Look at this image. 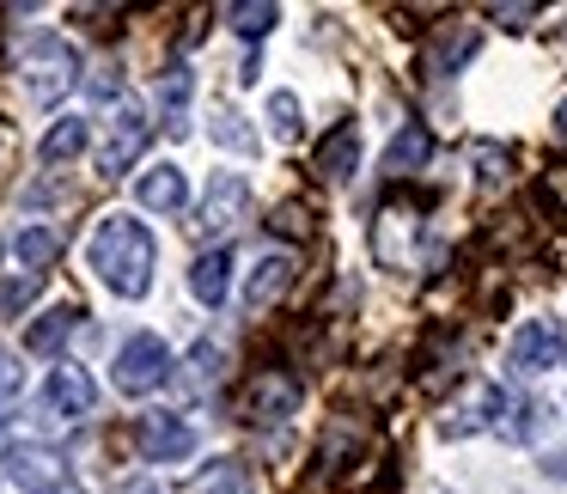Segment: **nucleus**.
I'll return each mask as SVG.
<instances>
[{
  "label": "nucleus",
  "instance_id": "1",
  "mask_svg": "<svg viewBox=\"0 0 567 494\" xmlns=\"http://www.w3.org/2000/svg\"><path fill=\"white\" fill-rule=\"evenodd\" d=\"M86 263L116 299H141L153 287V233L128 214H104L86 245Z\"/></svg>",
  "mask_w": 567,
  "mask_h": 494
},
{
  "label": "nucleus",
  "instance_id": "2",
  "mask_svg": "<svg viewBox=\"0 0 567 494\" xmlns=\"http://www.w3.org/2000/svg\"><path fill=\"white\" fill-rule=\"evenodd\" d=\"M299 379L287 367H262L245 379V391H238V421H250V428H281L287 415L299 409Z\"/></svg>",
  "mask_w": 567,
  "mask_h": 494
},
{
  "label": "nucleus",
  "instance_id": "3",
  "mask_svg": "<svg viewBox=\"0 0 567 494\" xmlns=\"http://www.w3.org/2000/svg\"><path fill=\"white\" fill-rule=\"evenodd\" d=\"M74 74H80L74 43H68V38H31V50H25V86H31V99L55 104L68 86H74Z\"/></svg>",
  "mask_w": 567,
  "mask_h": 494
},
{
  "label": "nucleus",
  "instance_id": "4",
  "mask_svg": "<svg viewBox=\"0 0 567 494\" xmlns=\"http://www.w3.org/2000/svg\"><path fill=\"white\" fill-rule=\"evenodd\" d=\"M172 379V348L159 336H128L123 354H116V391L123 397H147Z\"/></svg>",
  "mask_w": 567,
  "mask_h": 494
},
{
  "label": "nucleus",
  "instance_id": "5",
  "mask_svg": "<svg viewBox=\"0 0 567 494\" xmlns=\"http://www.w3.org/2000/svg\"><path fill=\"white\" fill-rule=\"evenodd\" d=\"M245 202H250L245 177H238V172H214V177H208V189H202V202H196V220H189V233H196V238H220V233H233L238 214H245Z\"/></svg>",
  "mask_w": 567,
  "mask_h": 494
},
{
  "label": "nucleus",
  "instance_id": "6",
  "mask_svg": "<svg viewBox=\"0 0 567 494\" xmlns=\"http://www.w3.org/2000/svg\"><path fill=\"white\" fill-rule=\"evenodd\" d=\"M135 445H141L147 464H177V457H189V445H196V428H189L177 409H141Z\"/></svg>",
  "mask_w": 567,
  "mask_h": 494
},
{
  "label": "nucleus",
  "instance_id": "7",
  "mask_svg": "<svg viewBox=\"0 0 567 494\" xmlns=\"http://www.w3.org/2000/svg\"><path fill=\"white\" fill-rule=\"evenodd\" d=\"M147 141H153L147 116H141V111H116L111 135L99 141V177H128L141 165V153H147Z\"/></svg>",
  "mask_w": 567,
  "mask_h": 494
},
{
  "label": "nucleus",
  "instance_id": "8",
  "mask_svg": "<svg viewBox=\"0 0 567 494\" xmlns=\"http://www.w3.org/2000/svg\"><path fill=\"white\" fill-rule=\"evenodd\" d=\"M501 409H506L501 384L476 379V384H464V397H457V403L440 415V433H445V440H470V433L494 428V415H501Z\"/></svg>",
  "mask_w": 567,
  "mask_h": 494
},
{
  "label": "nucleus",
  "instance_id": "9",
  "mask_svg": "<svg viewBox=\"0 0 567 494\" xmlns=\"http://www.w3.org/2000/svg\"><path fill=\"white\" fill-rule=\"evenodd\" d=\"M555 360H561V330H555L549 318H530L518 323L513 348H506V367L518 372V379H537V372H549Z\"/></svg>",
  "mask_w": 567,
  "mask_h": 494
},
{
  "label": "nucleus",
  "instance_id": "10",
  "mask_svg": "<svg viewBox=\"0 0 567 494\" xmlns=\"http://www.w3.org/2000/svg\"><path fill=\"white\" fill-rule=\"evenodd\" d=\"M43 403L62 421H86V415H99V384H92L86 367H55L50 384H43Z\"/></svg>",
  "mask_w": 567,
  "mask_h": 494
},
{
  "label": "nucleus",
  "instance_id": "11",
  "mask_svg": "<svg viewBox=\"0 0 567 494\" xmlns=\"http://www.w3.org/2000/svg\"><path fill=\"white\" fill-rule=\"evenodd\" d=\"M360 165V128L354 123H336L330 135L318 141V159H311V172L323 177V184H348Z\"/></svg>",
  "mask_w": 567,
  "mask_h": 494
},
{
  "label": "nucleus",
  "instance_id": "12",
  "mask_svg": "<svg viewBox=\"0 0 567 494\" xmlns=\"http://www.w3.org/2000/svg\"><path fill=\"white\" fill-rule=\"evenodd\" d=\"M135 202L153 214H177V208H189V177L177 165H153V172L135 177Z\"/></svg>",
  "mask_w": 567,
  "mask_h": 494
},
{
  "label": "nucleus",
  "instance_id": "13",
  "mask_svg": "<svg viewBox=\"0 0 567 494\" xmlns=\"http://www.w3.org/2000/svg\"><path fill=\"white\" fill-rule=\"evenodd\" d=\"M287 287H293V257H262L257 269H250V281H245V311H269L275 299H287Z\"/></svg>",
  "mask_w": 567,
  "mask_h": 494
},
{
  "label": "nucleus",
  "instance_id": "14",
  "mask_svg": "<svg viewBox=\"0 0 567 494\" xmlns=\"http://www.w3.org/2000/svg\"><path fill=\"white\" fill-rule=\"evenodd\" d=\"M184 281H189V294L202 299V306H220L226 299V281H233V250H202V257H189V269H184Z\"/></svg>",
  "mask_w": 567,
  "mask_h": 494
},
{
  "label": "nucleus",
  "instance_id": "15",
  "mask_svg": "<svg viewBox=\"0 0 567 494\" xmlns=\"http://www.w3.org/2000/svg\"><path fill=\"white\" fill-rule=\"evenodd\" d=\"M189 92H196L189 68H165V74H159V128L172 141L189 135Z\"/></svg>",
  "mask_w": 567,
  "mask_h": 494
},
{
  "label": "nucleus",
  "instance_id": "16",
  "mask_svg": "<svg viewBox=\"0 0 567 494\" xmlns=\"http://www.w3.org/2000/svg\"><path fill=\"white\" fill-rule=\"evenodd\" d=\"M0 464H7V476H19L25 488H50L55 482V452L50 445H31V440H13L7 452H0Z\"/></svg>",
  "mask_w": 567,
  "mask_h": 494
},
{
  "label": "nucleus",
  "instance_id": "17",
  "mask_svg": "<svg viewBox=\"0 0 567 494\" xmlns=\"http://www.w3.org/2000/svg\"><path fill=\"white\" fill-rule=\"evenodd\" d=\"M80 330V311L74 306H55V311H43L38 323L25 330V354H43V360H55L68 348V336Z\"/></svg>",
  "mask_w": 567,
  "mask_h": 494
},
{
  "label": "nucleus",
  "instance_id": "18",
  "mask_svg": "<svg viewBox=\"0 0 567 494\" xmlns=\"http://www.w3.org/2000/svg\"><path fill=\"white\" fill-rule=\"evenodd\" d=\"M427 159H433V135H427L421 123H403V128H396V141L384 147V172H391V177L421 172Z\"/></svg>",
  "mask_w": 567,
  "mask_h": 494
},
{
  "label": "nucleus",
  "instance_id": "19",
  "mask_svg": "<svg viewBox=\"0 0 567 494\" xmlns=\"http://www.w3.org/2000/svg\"><path fill=\"white\" fill-rule=\"evenodd\" d=\"M476 50H482V31H476V25H452L440 43H433V55H427V74H457V68H464Z\"/></svg>",
  "mask_w": 567,
  "mask_h": 494
},
{
  "label": "nucleus",
  "instance_id": "20",
  "mask_svg": "<svg viewBox=\"0 0 567 494\" xmlns=\"http://www.w3.org/2000/svg\"><path fill=\"white\" fill-rule=\"evenodd\" d=\"M86 147H92V123L86 116H62V123L43 135V165H68V159H80Z\"/></svg>",
  "mask_w": 567,
  "mask_h": 494
},
{
  "label": "nucleus",
  "instance_id": "21",
  "mask_svg": "<svg viewBox=\"0 0 567 494\" xmlns=\"http://www.w3.org/2000/svg\"><path fill=\"white\" fill-rule=\"evenodd\" d=\"M196 494H257V476H250L245 457H214L196 476Z\"/></svg>",
  "mask_w": 567,
  "mask_h": 494
},
{
  "label": "nucleus",
  "instance_id": "22",
  "mask_svg": "<svg viewBox=\"0 0 567 494\" xmlns=\"http://www.w3.org/2000/svg\"><path fill=\"white\" fill-rule=\"evenodd\" d=\"M226 25H233V38L257 43L281 25V7H275V0H245V7H226Z\"/></svg>",
  "mask_w": 567,
  "mask_h": 494
},
{
  "label": "nucleus",
  "instance_id": "23",
  "mask_svg": "<svg viewBox=\"0 0 567 494\" xmlns=\"http://www.w3.org/2000/svg\"><path fill=\"white\" fill-rule=\"evenodd\" d=\"M55 250H62V238H55L50 226H25V233H19V263H25L31 275H50Z\"/></svg>",
  "mask_w": 567,
  "mask_h": 494
},
{
  "label": "nucleus",
  "instance_id": "24",
  "mask_svg": "<svg viewBox=\"0 0 567 494\" xmlns=\"http://www.w3.org/2000/svg\"><path fill=\"white\" fill-rule=\"evenodd\" d=\"M220 342H196V348H189V372H184V384H196V391H202V384H214V379H220Z\"/></svg>",
  "mask_w": 567,
  "mask_h": 494
},
{
  "label": "nucleus",
  "instance_id": "25",
  "mask_svg": "<svg viewBox=\"0 0 567 494\" xmlns=\"http://www.w3.org/2000/svg\"><path fill=\"white\" fill-rule=\"evenodd\" d=\"M43 275H19V281H0V318H19V311L38 299Z\"/></svg>",
  "mask_w": 567,
  "mask_h": 494
},
{
  "label": "nucleus",
  "instance_id": "26",
  "mask_svg": "<svg viewBox=\"0 0 567 494\" xmlns=\"http://www.w3.org/2000/svg\"><path fill=\"white\" fill-rule=\"evenodd\" d=\"M214 141H220V147H238L245 159L257 153V135H250V128H245V116H233V111H220V116H214Z\"/></svg>",
  "mask_w": 567,
  "mask_h": 494
},
{
  "label": "nucleus",
  "instance_id": "27",
  "mask_svg": "<svg viewBox=\"0 0 567 494\" xmlns=\"http://www.w3.org/2000/svg\"><path fill=\"white\" fill-rule=\"evenodd\" d=\"M269 123H275V135H281V141L299 135V99H293V92H275V99H269Z\"/></svg>",
  "mask_w": 567,
  "mask_h": 494
},
{
  "label": "nucleus",
  "instance_id": "28",
  "mask_svg": "<svg viewBox=\"0 0 567 494\" xmlns=\"http://www.w3.org/2000/svg\"><path fill=\"white\" fill-rule=\"evenodd\" d=\"M13 397H19V367H13V354L0 348V421H7V409H13Z\"/></svg>",
  "mask_w": 567,
  "mask_h": 494
},
{
  "label": "nucleus",
  "instance_id": "29",
  "mask_svg": "<svg viewBox=\"0 0 567 494\" xmlns=\"http://www.w3.org/2000/svg\"><path fill=\"white\" fill-rule=\"evenodd\" d=\"M476 165H482L476 177H488V184H501V177H506V147H476Z\"/></svg>",
  "mask_w": 567,
  "mask_h": 494
},
{
  "label": "nucleus",
  "instance_id": "30",
  "mask_svg": "<svg viewBox=\"0 0 567 494\" xmlns=\"http://www.w3.org/2000/svg\"><path fill=\"white\" fill-rule=\"evenodd\" d=\"M488 19H501L506 31H525L530 19H537V7H488Z\"/></svg>",
  "mask_w": 567,
  "mask_h": 494
},
{
  "label": "nucleus",
  "instance_id": "31",
  "mask_svg": "<svg viewBox=\"0 0 567 494\" xmlns=\"http://www.w3.org/2000/svg\"><path fill=\"white\" fill-rule=\"evenodd\" d=\"M269 226H275V233H293L299 238V233H306V214H299V208H275Z\"/></svg>",
  "mask_w": 567,
  "mask_h": 494
},
{
  "label": "nucleus",
  "instance_id": "32",
  "mask_svg": "<svg viewBox=\"0 0 567 494\" xmlns=\"http://www.w3.org/2000/svg\"><path fill=\"white\" fill-rule=\"evenodd\" d=\"M92 92H99V99H116V74H111V68H104V74L92 80Z\"/></svg>",
  "mask_w": 567,
  "mask_h": 494
},
{
  "label": "nucleus",
  "instance_id": "33",
  "mask_svg": "<svg viewBox=\"0 0 567 494\" xmlns=\"http://www.w3.org/2000/svg\"><path fill=\"white\" fill-rule=\"evenodd\" d=\"M555 135H561V141H567V99H561V104H555Z\"/></svg>",
  "mask_w": 567,
  "mask_h": 494
},
{
  "label": "nucleus",
  "instance_id": "34",
  "mask_svg": "<svg viewBox=\"0 0 567 494\" xmlns=\"http://www.w3.org/2000/svg\"><path fill=\"white\" fill-rule=\"evenodd\" d=\"M43 494H80V488H43Z\"/></svg>",
  "mask_w": 567,
  "mask_h": 494
},
{
  "label": "nucleus",
  "instance_id": "35",
  "mask_svg": "<svg viewBox=\"0 0 567 494\" xmlns=\"http://www.w3.org/2000/svg\"><path fill=\"white\" fill-rule=\"evenodd\" d=\"M561 360H567V336H561Z\"/></svg>",
  "mask_w": 567,
  "mask_h": 494
}]
</instances>
